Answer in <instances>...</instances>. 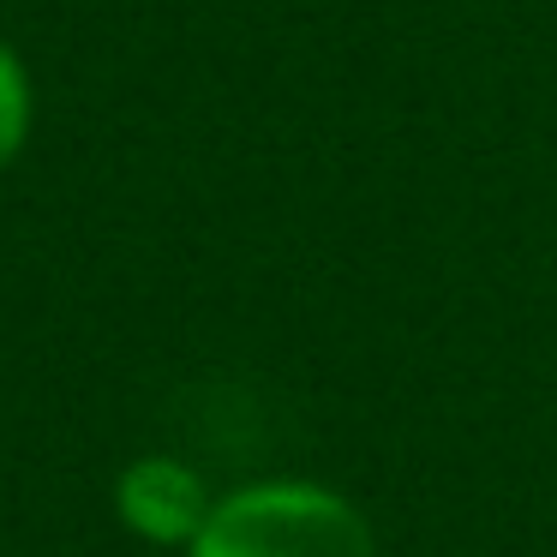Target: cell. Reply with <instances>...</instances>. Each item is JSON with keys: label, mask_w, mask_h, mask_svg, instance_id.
Listing matches in <instances>:
<instances>
[{"label": "cell", "mask_w": 557, "mask_h": 557, "mask_svg": "<svg viewBox=\"0 0 557 557\" xmlns=\"http://www.w3.org/2000/svg\"><path fill=\"white\" fill-rule=\"evenodd\" d=\"M25 126H30V90H25V73L7 49H0V169L18 157L25 145Z\"/></svg>", "instance_id": "3"}, {"label": "cell", "mask_w": 557, "mask_h": 557, "mask_svg": "<svg viewBox=\"0 0 557 557\" xmlns=\"http://www.w3.org/2000/svg\"><path fill=\"white\" fill-rule=\"evenodd\" d=\"M193 557H372V533L336 492L252 485L210 509Z\"/></svg>", "instance_id": "1"}, {"label": "cell", "mask_w": 557, "mask_h": 557, "mask_svg": "<svg viewBox=\"0 0 557 557\" xmlns=\"http://www.w3.org/2000/svg\"><path fill=\"white\" fill-rule=\"evenodd\" d=\"M121 516L133 521L138 533H150V540H198V528H205V485L193 480V468H181V461H138V468H126L121 480Z\"/></svg>", "instance_id": "2"}]
</instances>
